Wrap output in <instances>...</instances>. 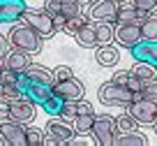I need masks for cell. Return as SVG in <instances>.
I'll use <instances>...</instances> for the list:
<instances>
[{
	"mask_svg": "<svg viewBox=\"0 0 157 146\" xmlns=\"http://www.w3.org/2000/svg\"><path fill=\"white\" fill-rule=\"evenodd\" d=\"M30 63H33V60H30V54L19 51V49H7V54L2 56V65L10 67V70H14L16 74H23Z\"/></svg>",
	"mask_w": 157,
	"mask_h": 146,
	"instance_id": "obj_14",
	"label": "cell"
},
{
	"mask_svg": "<svg viewBox=\"0 0 157 146\" xmlns=\"http://www.w3.org/2000/svg\"><path fill=\"white\" fill-rule=\"evenodd\" d=\"M132 74H136L139 79H143V81H150V79H157V67L150 63H143V60H134L132 70H129Z\"/></svg>",
	"mask_w": 157,
	"mask_h": 146,
	"instance_id": "obj_24",
	"label": "cell"
},
{
	"mask_svg": "<svg viewBox=\"0 0 157 146\" xmlns=\"http://www.w3.org/2000/svg\"><path fill=\"white\" fill-rule=\"evenodd\" d=\"M152 128H155V132H157V118H155V123H152Z\"/></svg>",
	"mask_w": 157,
	"mask_h": 146,
	"instance_id": "obj_39",
	"label": "cell"
},
{
	"mask_svg": "<svg viewBox=\"0 0 157 146\" xmlns=\"http://www.w3.org/2000/svg\"><path fill=\"white\" fill-rule=\"evenodd\" d=\"M113 37H116V23H95V39H97V47H104V44H113Z\"/></svg>",
	"mask_w": 157,
	"mask_h": 146,
	"instance_id": "obj_21",
	"label": "cell"
},
{
	"mask_svg": "<svg viewBox=\"0 0 157 146\" xmlns=\"http://www.w3.org/2000/svg\"><path fill=\"white\" fill-rule=\"evenodd\" d=\"M0 81L5 83V86H16V81H19V74L14 72V70H10V67H0ZM19 88V86H16Z\"/></svg>",
	"mask_w": 157,
	"mask_h": 146,
	"instance_id": "obj_29",
	"label": "cell"
},
{
	"mask_svg": "<svg viewBox=\"0 0 157 146\" xmlns=\"http://www.w3.org/2000/svg\"><path fill=\"white\" fill-rule=\"evenodd\" d=\"M51 16H53V26H56V30H58V33L63 30V33H65V23H67V16H65V14H58V12H56V14H51Z\"/></svg>",
	"mask_w": 157,
	"mask_h": 146,
	"instance_id": "obj_34",
	"label": "cell"
},
{
	"mask_svg": "<svg viewBox=\"0 0 157 146\" xmlns=\"http://www.w3.org/2000/svg\"><path fill=\"white\" fill-rule=\"evenodd\" d=\"M0 139L7 146H28L25 141V123H19L14 118H0Z\"/></svg>",
	"mask_w": 157,
	"mask_h": 146,
	"instance_id": "obj_7",
	"label": "cell"
},
{
	"mask_svg": "<svg viewBox=\"0 0 157 146\" xmlns=\"http://www.w3.org/2000/svg\"><path fill=\"white\" fill-rule=\"evenodd\" d=\"M44 135H46L44 144H72L76 132H74L72 123L63 121L60 116H51L49 123L44 125Z\"/></svg>",
	"mask_w": 157,
	"mask_h": 146,
	"instance_id": "obj_6",
	"label": "cell"
},
{
	"mask_svg": "<svg viewBox=\"0 0 157 146\" xmlns=\"http://www.w3.org/2000/svg\"><path fill=\"white\" fill-rule=\"evenodd\" d=\"M74 39H76L78 47H83V49H97V39H95V21H88L86 26H81V28L74 33Z\"/></svg>",
	"mask_w": 157,
	"mask_h": 146,
	"instance_id": "obj_18",
	"label": "cell"
},
{
	"mask_svg": "<svg viewBox=\"0 0 157 146\" xmlns=\"http://www.w3.org/2000/svg\"><path fill=\"white\" fill-rule=\"evenodd\" d=\"M116 118V128H118V132H129V130H136V121H134L132 116H129L127 112L125 114H120V116H113Z\"/></svg>",
	"mask_w": 157,
	"mask_h": 146,
	"instance_id": "obj_28",
	"label": "cell"
},
{
	"mask_svg": "<svg viewBox=\"0 0 157 146\" xmlns=\"http://www.w3.org/2000/svg\"><path fill=\"white\" fill-rule=\"evenodd\" d=\"M118 2H125V0H118Z\"/></svg>",
	"mask_w": 157,
	"mask_h": 146,
	"instance_id": "obj_40",
	"label": "cell"
},
{
	"mask_svg": "<svg viewBox=\"0 0 157 146\" xmlns=\"http://www.w3.org/2000/svg\"><path fill=\"white\" fill-rule=\"evenodd\" d=\"M51 72H53V83H56V81H65V79L74 77V70L69 67V65H58V67H53Z\"/></svg>",
	"mask_w": 157,
	"mask_h": 146,
	"instance_id": "obj_31",
	"label": "cell"
},
{
	"mask_svg": "<svg viewBox=\"0 0 157 146\" xmlns=\"http://www.w3.org/2000/svg\"><path fill=\"white\" fill-rule=\"evenodd\" d=\"M143 95L146 97H152V100H157V79H150V81H143Z\"/></svg>",
	"mask_w": 157,
	"mask_h": 146,
	"instance_id": "obj_33",
	"label": "cell"
},
{
	"mask_svg": "<svg viewBox=\"0 0 157 146\" xmlns=\"http://www.w3.org/2000/svg\"><path fill=\"white\" fill-rule=\"evenodd\" d=\"M134 60H143V63H150L157 67V42H150V39H141L136 42L132 49H129Z\"/></svg>",
	"mask_w": 157,
	"mask_h": 146,
	"instance_id": "obj_13",
	"label": "cell"
},
{
	"mask_svg": "<svg viewBox=\"0 0 157 146\" xmlns=\"http://www.w3.org/2000/svg\"><path fill=\"white\" fill-rule=\"evenodd\" d=\"M127 77H129V70H120V72H116V74L111 77V81H116V83H120V86H125Z\"/></svg>",
	"mask_w": 157,
	"mask_h": 146,
	"instance_id": "obj_35",
	"label": "cell"
},
{
	"mask_svg": "<svg viewBox=\"0 0 157 146\" xmlns=\"http://www.w3.org/2000/svg\"><path fill=\"white\" fill-rule=\"evenodd\" d=\"M63 102H65L63 97H58L56 93H51V95L46 97V100H44L42 104H39V107L44 109V112L49 114V116H58V114H60V109H63Z\"/></svg>",
	"mask_w": 157,
	"mask_h": 146,
	"instance_id": "obj_25",
	"label": "cell"
},
{
	"mask_svg": "<svg viewBox=\"0 0 157 146\" xmlns=\"http://www.w3.org/2000/svg\"><path fill=\"white\" fill-rule=\"evenodd\" d=\"M7 44H10L12 49H19V51H25V54L35 56V54L42 51L44 39L39 37L28 23H23V21L19 23V21H16L14 28L10 30V35H7Z\"/></svg>",
	"mask_w": 157,
	"mask_h": 146,
	"instance_id": "obj_1",
	"label": "cell"
},
{
	"mask_svg": "<svg viewBox=\"0 0 157 146\" xmlns=\"http://www.w3.org/2000/svg\"><path fill=\"white\" fill-rule=\"evenodd\" d=\"M7 49H10V47H7V39L0 35V60H2V56L7 54Z\"/></svg>",
	"mask_w": 157,
	"mask_h": 146,
	"instance_id": "obj_37",
	"label": "cell"
},
{
	"mask_svg": "<svg viewBox=\"0 0 157 146\" xmlns=\"http://www.w3.org/2000/svg\"><path fill=\"white\" fill-rule=\"evenodd\" d=\"M129 5L136 7V10H141V12H146V14L157 12V0H129Z\"/></svg>",
	"mask_w": 157,
	"mask_h": 146,
	"instance_id": "obj_30",
	"label": "cell"
},
{
	"mask_svg": "<svg viewBox=\"0 0 157 146\" xmlns=\"http://www.w3.org/2000/svg\"><path fill=\"white\" fill-rule=\"evenodd\" d=\"M25 77L33 79V81H39V83H49V86H53V72H51L49 67H44V65L39 63H30L28 70H25Z\"/></svg>",
	"mask_w": 157,
	"mask_h": 146,
	"instance_id": "obj_19",
	"label": "cell"
},
{
	"mask_svg": "<svg viewBox=\"0 0 157 146\" xmlns=\"http://www.w3.org/2000/svg\"><path fill=\"white\" fill-rule=\"evenodd\" d=\"M35 116H37V104H35L30 97L21 95V97H16V100L10 102V118L28 125V123L35 121Z\"/></svg>",
	"mask_w": 157,
	"mask_h": 146,
	"instance_id": "obj_9",
	"label": "cell"
},
{
	"mask_svg": "<svg viewBox=\"0 0 157 146\" xmlns=\"http://www.w3.org/2000/svg\"><path fill=\"white\" fill-rule=\"evenodd\" d=\"M0 144H2V139H0Z\"/></svg>",
	"mask_w": 157,
	"mask_h": 146,
	"instance_id": "obj_41",
	"label": "cell"
},
{
	"mask_svg": "<svg viewBox=\"0 0 157 146\" xmlns=\"http://www.w3.org/2000/svg\"><path fill=\"white\" fill-rule=\"evenodd\" d=\"M146 12L136 10V7L129 5V0H125V2H120V7H118V19L116 23H143V19H146Z\"/></svg>",
	"mask_w": 157,
	"mask_h": 146,
	"instance_id": "obj_16",
	"label": "cell"
},
{
	"mask_svg": "<svg viewBox=\"0 0 157 146\" xmlns=\"http://www.w3.org/2000/svg\"><path fill=\"white\" fill-rule=\"evenodd\" d=\"M25 141H28V146H42L46 141V135H44V130H39V128H30V125H25Z\"/></svg>",
	"mask_w": 157,
	"mask_h": 146,
	"instance_id": "obj_27",
	"label": "cell"
},
{
	"mask_svg": "<svg viewBox=\"0 0 157 146\" xmlns=\"http://www.w3.org/2000/svg\"><path fill=\"white\" fill-rule=\"evenodd\" d=\"M88 12H78V14H74V16H69L67 19V23H65V33H69V35H74L81 26H86L88 23Z\"/></svg>",
	"mask_w": 157,
	"mask_h": 146,
	"instance_id": "obj_26",
	"label": "cell"
},
{
	"mask_svg": "<svg viewBox=\"0 0 157 146\" xmlns=\"http://www.w3.org/2000/svg\"><path fill=\"white\" fill-rule=\"evenodd\" d=\"M95 60H97V65H102V67H113V65H118V60H120V51H118L113 44H104V47H97Z\"/></svg>",
	"mask_w": 157,
	"mask_h": 146,
	"instance_id": "obj_17",
	"label": "cell"
},
{
	"mask_svg": "<svg viewBox=\"0 0 157 146\" xmlns=\"http://www.w3.org/2000/svg\"><path fill=\"white\" fill-rule=\"evenodd\" d=\"M118 7H120L118 0H95L93 5H90L88 19L95 21V23H99V21H104V23H116Z\"/></svg>",
	"mask_w": 157,
	"mask_h": 146,
	"instance_id": "obj_8",
	"label": "cell"
},
{
	"mask_svg": "<svg viewBox=\"0 0 157 146\" xmlns=\"http://www.w3.org/2000/svg\"><path fill=\"white\" fill-rule=\"evenodd\" d=\"M10 116V102L0 97V118H7Z\"/></svg>",
	"mask_w": 157,
	"mask_h": 146,
	"instance_id": "obj_36",
	"label": "cell"
},
{
	"mask_svg": "<svg viewBox=\"0 0 157 146\" xmlns=\"http://www.w3.org/2000/svg\"><path fill=\"white\" fill-rule=\"evenodd\" d=\"M21 21L28 23L42 39H51L56 33H58L56 26H53V16H51L46 10H25V14L21 16Z\"/></svg>",
	"mask_w": 157,
	"mask_h": 146,
	"instance_id": "obj_3",
	"label": "cell"
},
{
	"mask_svg": "<svg viewBox=\"0 0 157 146\" xmlns=\"http://www.w3.org/2000/svg\"><path fill=\"white\" fill-rule=\"evenodd\" d=\"M90 135H93V139L97 141L99 146H113L116 135H118L116 118L109 116V114H95V121H93V128H90Z\"/></svg>",
	"mask_w": 157,
	"mask_h": 146,
	"instance_id": "obj_5",
	"label": "cell"
},
{
	"mask_svg": "<svg viewBox=\"0 0 157 146\" xmlns=\"http://www.w3.org/2000/svg\"><path fill=\"white\" fill-rule=\"evenodd\" d=\"M53 93L58 97H63V100H81V97L86 95V86H83L81 79L69 77V79H65V81H56Z\"/></svg>",
	"mask_w": 157,
	"mask_h": 146,
	"instance_id": "obj_10",
	"label": "cell"
},
{
	"mask_svg": "<svg viewBox=\"0 0 157 146\" xmlns=\"http://www.w3.org/2000/svg\"><path fill=\"white\" fill-rule=\"evenodd\" d=\"M127 114L136 121V125H152L157 118V100L146 97V95L134 97L127 104Z\"/></svg>",
	"mask_w": 157,
	"mask_h": 146,
	"instance_id": "obj_4",
	"label": "cell"
},
{
	"mask_svg": "<svg viewBox=\"0 0 157 146\" xmlns=\"http://www.w3.org/2000/svg\"><path fill=\"white\" fill-rule=\"evenodd\" d=\"M78 2H81V5H88V2H93V0H78Z\"/></svg>",
	"mask_w": 157,
	"mask_h": 146,
	"instance_id": "obj_38",
	"label": "cell"
},
{
	"mask_svg": "<svg viewBox=\"0 0 157 146\" xmlns=\"http://www.w3.org/2000/svg\"><path fill=\"white\" fill-rule=\"evenodd\" d=\"M148 144V137L141 135L136 130H129V132H118L113 146H146Z\"/></svg>",
	"mask_w": 157,
	"mask_h": 146,
	"instance_id": "obj_20",
	"label": "cell"
},
{
	"mask_svg": "<svg viewBox=\"0 0 157 146\" xmlns=\"http://www.w3.org/2000/svg\"><path fill=\"white\" fill-rule=\"evenodd\" d=\"M93 121H95V112H86V114H76L72 118V128L76 135H88L90 128H93Z\"/></svg>",
	"mask_w": 157,
	"mask_h": 146,
	"instance_id": "obj_22",
	"label": "cell"
},
{
	"mask_svg": "<svg viewBox=\"0 0 157 146\" xmlns=\"http://www.w3.org/2000/svg\"><path fill=\"white\" fill-rule=\"evenodd\" d=\"M116 39L120 47L132 49L136 42H141V26L139 23H116Z\"/></svg>",
	"mask_w": 157,
	"mask_h": 146,
	"instance_id": "obj_11",
	"label": "cell"
},
{
	"mask_svg": "<svg viewBox=\"0 0 157 146\" xmlns=\"http://www.w3.org/2000/svg\"><path fill=\"white\" fill-rule=\"evenodd\" d=\"M44 10L49 12V14H65L69 19V16L78 14V12H83L81 10V2L78 0H44Z\"/></svg>",
	"mask_w": 157,
	"mask_h": 146,
	"instance_id": "obj_15",
	"label": "cell"
},
{
	"mask_svg": "<svg viewBox=\"0 0 157 146\" xmlns=\"http://www.w3.org/2000/svg\"><path fill=\"white\" fill-rule=\"evenodd\" d=\"M141 39L157 42V12H150V14L143 19V23H141Z\"/></svg>",
	"mask_w": 157,
	"mask_h": 146,
	"instance_id": "obj_23",
	"label": "cell"
},
{
	"mask_svg": "<svg viewBox=\"0 0 157 146\" xmlns=\"http://www.w3.org/2000/svg\"><path fill=\"white\" fill-rule=\"evenodd\" d=\"M97 97L104 107H125L127 109V104L134 100V93L116 81H104L97 91Z\"/></svg>",
	"mask_w": 157,
	"mask_h": 146,
	"instance_id": "obj_2",
	"label": "cell"
},
{
	"mask_svg": "<svg viewBox=\"0 0 157 146\" xmlns=\"http://www.w3.org/2000/svg\"><path fill=\"white\" fill-rule=\"evenodd\" d=\"M25 0H0V23H16L25 14Z\"/></svg>",
	"mask_w": 157,
	"mask_h": 146,
	"instance_id": "obj_12",
	"label": "cell"
},
{
	"mask_svg": "<svg viewBox=\"0 0 157 146\" xmlns=\"http://www.w3.org/2000/svg\"><path fill=\"white\" fill-rule=\"evenodd\" d=\"M125 88H129L132 93H141V91H143V79H139L136 74H132V72H129L127 81H125Z\"/></svg>",
	"mask_w": 157,
	"mask_h": 146,
	"instance_id": "obj_32",
	"label": "cell"
}]
</instances>
